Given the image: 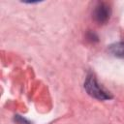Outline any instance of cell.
<instances>
[{
    "instance_id": "1",
    "label": "cell",
    "mask_w": 124,
    "mask_h": 124,
    "mask_svg": "<svg viewBox=\"0 0 124 124\" xmlns=\"http://www.w3.org/2000/svg\"><path fill=\"white\" fill-rule=\"evenodd\" d=\"M84 89L88 93V95L100 101L110 100L112 98V95L99 84V82L93 75L87 76L84 81Z\"/></svg>"
},
{
    "instance_id": "2",
    "label": "cell",
    "mask_w": 124,
    "mask_h": 124,
    "mask_svg": "<svg viewBox=\"0 0 124 124\" xmlns=\"http://www.w3.org/2000/svg\"><path fill=\"white\" fill-rule=\"evenodd\" d=\"M111 15L110 7L106 3H99L94 11H93V17L96 22L99 24H105L108 21Z\"/></svg>"
},
{
    "instance_id": "3",
    "label": "cell",
    "mask_w": 124,
    "mask_h": 124,
    "mask_svg": "<svg viewBox=\"0 0 124 124\" xmlns=\"http://www.w3.org/2000/svg\"><path fill=\"white\" fill-rule=\"evenodd\" d=\"M108 50L111 55L124 59V42H118V43L111 44L110 46H108Z\"/></svg>"
},
{
    "instance_id": "4",
    "label": "cell",
    "mask_w": 124,
    "mask_h": 124,
    "mask_svg": "<svg viewBox=\"0 0 124 124\" xmlns=\"http://www.w3.org/2000/svg\"><path fill=\"white\" fill-rule=\"evenodd\" d=\"M14 120L16 124H32L29 120H27L26 118H24V117H22L21 115H18V114L15 115Z\"/></svg>"
}]
</instances>
